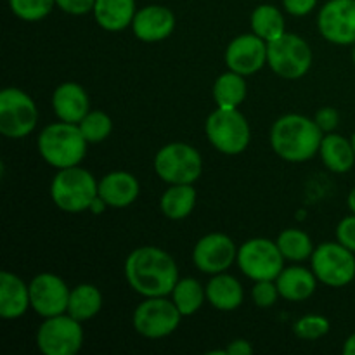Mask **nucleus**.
Instances as JSON below:
<instances>
[{
  "label": "nucleus",
  "instance_id": "1",
  "mask_svg": "<svg viewBox=\"0 0 355 355\" xmlns=\"http://www.w3.org/2000/svg\"><path fill=\"white\" fill-rule=\"evenodd\" d=\"M125 279L141 297H170L180 279L179 267L170 253L158 246H139L125 259Z\"/></svg>",
  "mask_w": 355,
  "mask_h": 355
},
{
  "label": "nucleus",
  "instance_id": "2",
  "mask_svg": "<svg viewBox=\"0 0 355 355\" xmlns=\"http://www.w3.org/2000/svg\"><path fill=\"white\" fill-rule=\"evenodd\" d=\"M324 132L314 118L300 113H288L277 118L270 127L269 141L272 151L290 163H304L319 155Z\"/></svg>",
  "mask_w": 355,
  "mask_h": 355
},
{
  "label": "nucleus",
  "instance_id": "3",
  "mask_svg": "<svg viewBox=\"0 0 355 355\" xmlns=\"http://www.w3.org/2000/svg\"><path fill=\"white\" fill-rule=\"evenodd\" d=\"M87 146L78 125L55 121L47 125L37 137L38 155L52 168H69L83 162L87 155Z\"/></svg>",
  "mask_w": 355,
  "mask_h": 355
},
{
  "label": "nucleus",
  "instance_id": "4",
  "mask_svg": "<svg viewBox=\"0 0 355 355\" xmlns=\"http://www.w3.org/2000/svg\"><path fill=\"white\" fill-rule=\"evenodd\" d=\"M99 194V182L87 168L80 165L58 170L51 182V198L59 210L66 214L89 211Z\"/></svg>",
  "mask_w": 355,
  "mask_h": 355
},
{
  "label": "nucleus",
  "instance_id": "5",
  "mask_svg": "<svg viewBox=\"0 0 355 355\" xmlns=\"http://www.w3.org/2000/svg\"><path fill=\"white\" fill-rule=\"evenodd\" d=\"M208 142L227 156L241 155L252 142V128L238 107H217L205 121Z\"/></svg>",
  "mask_w": 355,
  "mask_h": 355
},
{
  "label": "nucleus",
  "instance_id": "6",
  "mask_svg": "<svg viewBox=\"0 0 355 355\" xmlns=\"http://www.w3.org/2000/svg\"><path fill=\"white\" fill-rule=\"evenodd\" d=\"M156 175L172 184H194L203 173V158L194 146L187 142H170L158 149L155 156Z\"/></svg>",
  "mask_w": 355,
  "mask_h": 355
},
{
  "label": "nucleus",
  "instance_id": "7",
  "mask_svg": "<svg viewBox=\"0 0 355 355\" xmlns=\"http://www.w3.org/2000/svg\"><path fill=\"white\" fill-rule=\"evenodd\" d=\"M267 66L284 80H300L312 66V49L300 35L284 33L267 45Z\"/></svg>",
  "mask_w": 355,
  "mask_h": 355
},
{
  "label": "nucleus",
  "instance_id": "8",
  "mask_svg": "<svg viewBox=\"0 0 355 355\" xmlns=\"http://www.w3.org/2000/svg\"><path fill=\"white\" fill-rule=\"evenodd\" d=\"M180 321L182 314L168 297L144 298L132 314L135 333L148 340L166 338L177 331Z\"/></svg>",
  "mask_w": 355,
  "mask_h": 355
},
{
  "label": "nucleus",
  "instance_id": "9",
  "mask_svg": "<svg viewBox=\"0 0 355 355\" xmlns=\"http://www.w3.org/2000/svg\"><path fill=\"white\" fill-rule=\"evenodd\" d=\"M38 125V110L28 92L6 87L0 92V134L7 139H24Z\"/></svg>",
  "mask_w": 355,
  "mask_h": 355
},
{
  "label": "nucleus",
  "instance_id": "10",
  "mask_svg": "<svg viewBox=\"0 0 355 355\" xmlns=\"http://www.w3.org/2000/svg\"><path fill=\"white\" fill-rule=\"evenodd\" d=\"M284 257L276 241L267 238H252L238 248L239 270L248 279L255 281H276L281 270L284 269Z\"/></svg>",
  "mask_w": 355,
  "mask_h": 355
},
{
  "label": "nucleus",
  "instance_id": "11",
  "mask_svg": "<svg viewBox=\"0 0 355 355\" xmlns=\"http://www.w3.org/2000/svg\"><path fill=\"white\" fill-rule=\"evenodd\" d=\"M311 269L324 286L345 288L355 279V253L338 241L321 243L311 257Z\"/></svg>",
  "mask_w": 355,
  "mask_h": 355
},
{
  "label": "nucleus",
  "instance_id": "12",
  "mask_svg": "<svg viewBox=\"0 0 355 355\" xmlns=\"http://www.w3.org/2000/svg\"><path fill=\"white\" fill-rule=\"evenodd\" d=\"M82 322L66 312L42 321L35 343L44 355H76L83 347Z\"/></svg>",
  "mask_w": 355,
  "mask_h": 355
},
{
  "label": "nucleus",
  "instance_id": "13",
  "mask_svg": "<svg viewBox=\"0 0 355 355\" xmlns=\"http://www.w3.org/2000/svg\"><path fill=\"white\" fill-rule=\"evenodd\" d=\"M238 259V248L231 236L224 232H208L193 250V263L200 272L207 276L227 272Z\"/></svg>",
  "mask_w": 355,
  "mask_h": 355
},
{
  "label": "nucleus",
  "instance_id": "14",
  "mask_svg": "<svg viewBox=\"0 0 355 355\" xmlns=\"http://www.w3.org/2000/svg\"><path fill=\"white\" fill-rule=\"evenodd\" d=\"M69 286L54 272H40L30 281L31 311L42 319L68 312Z\"/></svg>",
  "mask_w": 355,
  "mask_h": 355
},
{
  "label": "nucleus",
  "instance_id": "15",
  "mask_svg": "<svg viewBox=\"0 0 355 355\" xmlns=\"http://www.w3.org/2000/svg\"><path fill=\"white\" fill-rule=\"evenodd\" d=\"M318 30L335 45L355 44V0H328L319 9Z\"/></svg>",
  "mask_w": 355,
  "mask_h": 355
},
{
  "label": "nucleus",
  "instance_id": "16",
  "mask_svg": "<svg viewBox=\"0 0 355 355\" xmlns=\"http://www.w3.org/2000/svg\"><path fill=\"white\" fill-rule=\"evenodd\" d=\"M267 42L255 33H243L229 42L225 49V66L243 76H252L267 64Z\"/></svg>",
  "mask_w": 355,
  "mask_h": 355
},
{
  "label": "nucleus",
  "instance_id": "17",
  "mask_svg": "<svg viewBox=\"0 0 355 355\" xmlns=\"http://www.w3.org/2000/svg\"><path fill=\"white\" fill-rule=\"evenodd\" d=\"M175 14L165 6H146L137 9L132 21V33L146 44H158L166 40L175 30Z\"/></svg>",
  "mask_w": 355,
  "mask_h": 355
},
{
  "label": "nucleus",
  "instance_id": "18",
  "mask_svg": "<svg viewBox=\"0 0 355 355\" xmlns=\"http://www.w3.org/2000/svg\"><path fill=\"white\" fill-rule=\"evenodd\" d=\"M52 111L58 120L78 125L90 111L87 90L76 82H64L52 92Z\"/></svg>",
  "mask_w": 355,
  "mask_h": 355
},
{
  "label": "nucleus",
  "instance_id": "19",
  "mask_svg": "<svg viewBox=\"0 0 355 355\" xmlns=\"http://www.w3.org/2000/svg\"><path fill=\"white\" fill-rule=\"evenodd\" d=\"M31 309L30 284L24 283L17 274L0 272V318L3 321L21 319Z\"/></svg>",
  "mask_w": 355,
  "mask_h": 355
},
{
  "label": "nucleus",
  "instance_id": "20",
  "mask_svg": "<svg viewBox=\"0 0 355 355\" xmlns=\"http://www.w3.org/2000/svg\"><path fill=\"white\" fill-rule=\"evenodd\" d=\"M141 194L139 179L125 170H114L106 173L99 180V196L103 198L110 208H127Z\"/></svg>",
  "mask_w": 355,
  "mask_h": 355
},
{
  "label": "nucleus",
  "instance_id": "21",
  "mask_svg": "<svg viewBox=\"0 0 355 355\" xmlns=\"http://www.w3.org/2000/svg\"><path fill=\"white\" fill-rule=\"evenodd\" d=\"M318 283L314 270L302 266L284 267L276 279L281 298L295 304L309 300L315 293Z\"/></svg>",
  "mask_w": 355,
  "mask_h": 355
},
{
  "label": "nucleus",
  "instance_id": "22",
  "mask_svg": "<svg viewBox=\"0 0 355 355\" xmlns=\"http://www.w3.org/2000/svg\"><path fill=\"white\" fill-rule=\"evenodd\" d=\"M205 290H207L208 304L222 312L236 311L241 307L243 300H245L243 284L227 272L210 276L208 283L205 284Z\"/></svg>",
  "mask_w": 355,
  "mask_h": 355
},
{
  "label": "nucleus",
  "instance_id": "23",
  "mask_svg": "<svg viewBox=\"0 0 355 355\" xmlns=\"http://www.w3.org/2000/svg\"><path fill=\"white\" fill-rule=\"evenodd\" d=\"M135 12V0H96L92 10L96 23L111 33L130 28Z\"/></svg>",
  "mask_w": 355,
  "mask_h": 355
},
{
  "label": "nucleus",
  "instance_id": "24",
  "mask_svg": "<svg viewBox=\"0 0 355 355\" xmlns=\"http://www.w3.org/2000/svg\"><path fill=\"white\" fill-rule=\"evenodd\" d=\"M319 156L326 168L333 173H347L355 165L352 141L335 132L324 134L321 148H319Z\"/></svg>",
  "mask_w": 355,
  "mask_h": 355
},
{
  "label": "nucleus",
  "instance_id": "25",
  "mask_svg": "<svg viewBox=\"0 0 355 355\" xmlns=\"http://www.w3.org/2000/svg\"><path fill=\"white\" fill-rule=\"evenodd\" d=\"M196 200L194 184H172L159 198V210L168 220H184L193 214Z\"/></svg>",
  "mask_w": 355,
  "mask_h": 355
},
{
  "label": "nucleus",
  "instance_id": "26",
  "mask_svg": "<svg viewBox=\"0 0 355 355\" xmlns=\"http://www.w3.org/2000/svg\"><path fill=\"white\" fill-rule=\"evenodd\" d=\"M211 94L217 107H239L248 96L246 76L227 69L215 78Z\"/></svg>",
  "mask_w": 355,
  "mask_h": 355
},
{
  "label": "nucleus",
  "instance_id": "27",
  "mask_svg": "<svg viewBox=\"0 0 355 355\" xmlns=\"http://www.w3.org/2000/svg\"><path fill=\"white\" fill-rule=\"evenodd\" d=\"M103 309V293L90 283L76 284L71 288L68 304V314L76 321L85 322L96 318Z\"/></svg>",
  "mask_w": 355,
  "mask_h": 355
},
{
  "label": "nucleus",
  "instance_id": "28",
  "mask_svg": "<svg viewBox=\"0 0 355 355\" xmlns=\"http://www.w3.org/2000/svg\"><path fill=\"white\" fill-rule=\"evenodd\" d=\"M250 26H252L253 33L257 37L263 38L267 44L286 33V23H284L283 12L272 3L257 6L253 9L252 16H250Z\"/></svg>",
  "mask_w": 355,
  "mask_h": 355
},
{
  "label": "nucleus",
  "instance_id": "29",
  "mask_svg": "<svg viewBox=\"0 0 355 355\" xmlns=\"http://www.w3.org/2000/svg\"><path fill=\"white\" fill-rule=\"evenodd\" d=\"M170 298L175 304V307L179 309L182 318H191L207 302V290L194 277H180L172 293H170Z\"/></svg>",
  "mask_w": 355,
  "mask_h": 355
},
{
  "label": "nucleus",
  "instance_id": "30",
  "mask_svg": "<svg viewBox=\"0 0 355 355\" xmlns=\"http://www.w3.org/2000/svg\"><path fill=\"white\" fill-rule=\"evenodd\" d=\"M276 243L279 246L281 253H283L284 260L293 263H302L305 260H311L312 253L315 250L311 236L298 227H290L281 231Z\"/></svg>",
  "mask_w": 355,
  "mask_h": 355
},
{
  "label": "nucleus",
  "instance_id": "31",
  "mask_svg": "<svg viewBox=\"0 0 355 355\" xmlns=\"http://www.w3.org/2000/svg\"><path fill=\"white\" fill-rule=\"evenodd\" d=\"M78 128L89 144H99L106 141L113 132V120L106 111H89L78 123Z\"/></svg>",
  "mask_w": 355,
  "mask_h": 355
},
{
  "label": "nucleus",
  "instance_id": "32",
  "mask_svg": "<svg viewBox=\"0 0 355 355\" xmlns=\"http://www.w3.org/2000/svg\"><path fill=\"white\" fill-rule=\"evenodd\" d=\"M9 9L17 19L37 23L45 19L54 10L55 0H7Z\"/></svg>",
  "mask_w": 355,
  "mask_h": 355
},
{
  "label": "nucleus",
  "instance_id": "33",
  "mask_svg": "<svg viewBox=\"0 0 355 355\" xmlns=\"http://www.w3.org/2000/svg\"><path fill=\"white\" fill-rule=\"evenodd\" d=\"M331 329V322L328 318L321 314H309L304 318L297 319L293 322V333L297 338L307 340V342H314V340L326 336Z\"/></svg>",
  "mask_w": 355,
  "mask_h": 355
},
{
  "label": "nucleus",
  "instance_id": "34",
  "mask_svg": "<svg viewBox=\"0 0 355 355\" xmlns=\"http://www.w3.org/2000/svg\"><path fill=\"white\" fill-rule=\"evenodd\" d=\"M277 298H281L279 290H277L276 281H255L252 288V300L257 307L269 309L276 305Z\"/></svg>",
  "mask_w": 355,
  "mask_h": 355
},
{
  "label": "nucleus",
  "instance_id": "35",
  "mask_svg": "<svg viewBox=\"0 0 355 355\" xmlns=\"http://www.w3.org/2000/svg\"><path fill=\"white\" fill-rule=\"evenodd\" d=\"M336 241L355 253V214L343 217L336 225Z\"/></svg>",
  "mask_w": 355,
  "mask_h": 355
},
{
  "label": "nucleus",
  "instance_id": "36",
  "mask_svg": "<svg viewBox=\"0 0 355 355\" xmlns=\"http://www.w3.org/2000/svg\"><path fill=\"white\" fill-rule=\"evenodd\" d=\"M314 121L324 134L335 132L340 125V113L333 106H324L315 111Z\"/></svg>",
  "mask_w": 355,
  "mask_h": 355
},
{
  "label": "nucleus",
  "instance_id": "37",
  "mask_svg": "<svg viewBox=\"0 0 355 355\" xmlns=\"http://www.w3.org/2000/svg\"><path fill=\"white\" fill-rule=\"evenodd\" d=\"M96 0H55V7L69 16H85L92 12Z\"/></svg>",
  "mask_w": 355,
  "mask_h": 355
},
{
  "label": "nucleus",
  "instance_id": "38",
  "mask_svg": "<svg viewBox=\"0 0 355 355\" xmlns=\"http://www.w3.org/2000/svg\"><path fill=\"white\" fill-rule=\"evenodd\" d=\"M319 0H283V7L288 14L295 17H302L311 14L318 7Z\"/></svg>",
  "mask_w": 355,
  "mask_h": 355
},
{
  "label": "nucleus",
  "instance_id": "39",
  "mask_svg": "<svg viewBox=\"0 0 355 355\" xmlns=\"http://www.w3.org/2000/svg\"><path fill=\"white\" fill-rule=\"evenodd\" d=\"M255 352L252 343L245 338H236L232 342H229V345L225 347V354L227 355H252Z\"/></svg>",
  "mask_w": 355,
  "mask_h": 355
},
{
  "label": "nucleus",
  "instance_id": "40",
  "mask_svg": "<svg viewBox=\"0 0 355 355\" xmlns=\"http://www.w3.org/2000/svg\"><path fill=\"white\" fill-rule=\"evenodd\" d=\"M107 208H110V207H107L106 201H104L103 198H101L99 194H97V198L92 201V205H90V207H89V211H90V214H94V215H101V214H104V211H106Z\"/></svg>",
  "mask_w": 355,
  "mask_h": 355
},
{
  "label": "nucleus",
  "instance_id": "41",
  "mask_svg": "<svg viewBox=\"0 0 355 355\" xmlns=\"http://www.w3.org/2000/svg\"><path fill=\"white\" fill-rule=\"evenodd\" d=\"M342 352L343 355H355V333H352V335L343 342Z\"/></svg>",
  "mask_w": 355,
  "mask_h": 355
},
{
  "label": "nucleus",
  "instance_id": "42",
  "mask_svg": "<svg viewBox=\"0 0 355 355\" xmlns=\"http://www.w3.org/2000/svg\"><path fill=\"white\" fill-rule=\"evenodd\" d=\"M347 207H349L350 214H355V186L350 189L349 196H347Z\"/></svg>",
  "mask_w": 355,
  "mask_h": 355
},
{
  "label": "nucleus",
  "instance_id": "43",
  "mask_svg": "<svg viewBox=\"0 0 355 355\" xmlns=\"http://www.w3.org/2000/svg\"><path fill=\"white\" fill-rule=\"evenodd\" d=\"M350 141H352V146H354V151H355V132L352 134V137H350Z\"/></svg>",
  "mask_w": 355,
  "mask_h": 355
},
{
  "label": "nucleus",
  "instance_id": "44",
  "mask_svg": "<svg viewBox=\"0 0 355 355\" xmlns=\"http://www.w3.org/2000/svg\"><path fill=\"white\" fill-rule=\"evenodd\" d=\"M352 62H354V66H355V44H354V51H352Z\"/></svg>",
  "mask_w": 355,
  "mask_h": 355
}]
</instances>
